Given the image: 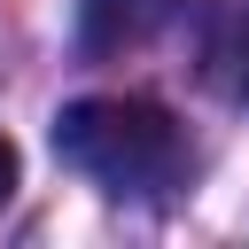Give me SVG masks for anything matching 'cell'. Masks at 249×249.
<instances>
[{"mask_svg":"<svg viewBox=\"0 0 249 249\" xmlns=\"http://www.w3.org/2000/svg\"><path fill=\"white\" fill-rule=\"evenodd\" d=\"M54 156L109 195H163L187 171V132L140 93H86L54 117Z\"/></svg>","mask_w":249,"mask_h":249,"instance_id":"cell-1","label":"cell"},{"mask_svg":"<svg viewBox=\"0 0 249 249\" xmlns=\"http://www.w3.org/2000/svg\"><path fill=\"white\" fill-rule=\"evenodd\" d=\"M8 195H16V140L0 132V210H8Z\"/></svg>","mask_w":249,"mask_h":249,"instance_id":"cell-2","label":"cell"},{"mask_svg":"<svg viewBox=\"0 0 249 249\" xmlns=\"http://www.w3.org/2000/svg\"><path fill=\"white\" fill-rule=\"evenodd\" d=\"M241 93H249V47H241Z\"/></svg>","mask_w":249,"mask_h":249,"instance_id":"cell-3","label":"cell"}]
</instances>
